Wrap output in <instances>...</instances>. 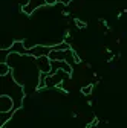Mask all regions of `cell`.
Here are the masks:
<instances>
[{
    "mask_svg": "<svg viewBox=\"0 0 127 128\" xmlns=\"http://www.w3.org/2000/svg\"><path fill=\"white\" fill-rule=\"evenodd\" d=\"M9 111H15L14 99L8 94H0V113H9Z\"/></svg>",
    "mask_w": 127,
    "mask_h": 128,
    "instance_id": "3",
    "label": "cell"
},
{
    "mask_svg": "<svg viewBox=\"0 0 127 128\" xmlns=\"http://www.w3.org/2000/svg\"><path fill=\"white\" fill-rule=\"evenodd\" d=\"M57 3H61V5H65V6H66V5L71 3V0H57Z\"/></svg>",
    "mask_w": 127,
    "mask_h": 128,
    "instance_id": "11",
    "label": "cell"
},
{
    "mask_svg": "<svg viewBox=\"0 0 127 128\" xmlns=\"http://www.w3.org/2000/svg\"><path fill=\"white\" fill-rule=\"evenodd\" d=\"M46 5L47 6H54V5H57V0H46Z\"/></svg>",
    "mask_w": 127,
    "mask_h": 128,
    "instance_id": "10",
    "label": "cell"
},
{
    "mask_svg": "<svg viewBox=\"0 0 127 128\" xmlns=\"http://www.w3.org/2000/svg\"><path fill=\"white\" fill-rule=\"evenodd\" d=\"M11 73V66L8 62H0V76H6Z\"/></svg>",
    "mask_w": 127,
    "mask_h": 128,
    "instance_id": "7",
    "label": "cell"
},
{
    "mask_svg": "<svg viewBox=\"0 0 127 128\" xmlns=\"http://www.w3.org/2000/svg\"><path fill=\"white\" fill-rule=\"evenodd\" d=\"M2 78V90L3 93L2 94H8L14 99V104H15V110L22 108L23 105V98H25V88L15 81L12 73L6 75V76H0Z\"/></svg>",
    "mask_w": 127,
    "mask_h": 128,
    "instance_id": "1",
    "label": "cell"
},
{
    "mask_svg": "<svg viewBox=\"0 0 127 128\" xmlns=\"http://www.w3.org/2000/svg\"><path fill=\"white\" fill-rule=\"evenodd\" d=\"M35 62L40 69L41 73H51V69H52V61L49 60V56H40V58H35Z\"/></svg>",
    "mask_w": 127,
    "mask_h": 128,
    "instance_id": "5",
    "label": "cell"
},
{
    "mask_svg": "<svg viewBox=\"0 0 127 128\" xmlns=\"http://www.w3.org/2000/svg\"><path fill=\"white\" fill-rule=\"evenodd\" d=\"M92 90H93V86H92V84H87V86L81 87V93H83L84 96H89V94L92 93Z\"/></svg>",
    "mask_w": 127,
    "mask_h": 128,
    "instance_id": "8",
    "label": "cell"
},
{
    "mask_svg": "<svg viewBox=\"0 0 127 128\" xmlns=\"http://www.w3.org/2000/svg\"><path fill=\"white\" fill-rule=\"evenodd\" d=\"M9 54H20V55H28V47L25 44V41H12V44L8 47Z\"/></svg>",
    "mask_w": 127,
    "mask_h": 128,
    "instance_id": "4",
    "label": "cell"
},
{
    "mask_svg": "<svg viewBox=\"0 0 127 128\" xmlns=\"http://www.w3.org/2000/svg\"><path fill=\"white\" fill-rule=\"evenodd\" d=\"M75 24L80 28V29H83V28H86V23L84 22H81V20H75Z\"/></svg>",
    "mask_w": 127,
    "mask_h": 128,
    "instance_id": "9",
    "label": "cell"
},
{
    "mask_svg": "<svg viewBox=\"0 0 127 128\" xmlns=\"http://www.w3.org/2000/svg\"><path fill=\"white\" fill-rule=\"evenodd\" d=\"M51 52H52V46H49V44H35L31 49H28V55L35 56V58L47 56Z\"/></svg>",
    "mask_w": 127,
    "mask_h": 128,
    "instance_id": "2",
    "label": "cell"
},
{
    "mask_svg": "<svg viewBox=\"0 0 127 128\" xmlns=\"http://www.w3.org/2000/svg\"><path fill=\"white\" fill-rule=\"evenodd\" d=\"M43 6H46V0H29V3H28L26 6H23L22 9H23V12H25V14L31 15L35 9L43 8Z\"/></svg>",
    "mask_w": 127,
    "mask_h": 128,
    "instance_id": "6",
    "label": "cell"
}]
</instances>
